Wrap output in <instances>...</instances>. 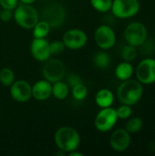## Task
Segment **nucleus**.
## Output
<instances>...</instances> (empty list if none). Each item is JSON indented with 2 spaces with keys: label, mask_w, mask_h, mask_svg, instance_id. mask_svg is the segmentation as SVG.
Returning a JSON list of instances; mask_svg holds the SVG:
<instances>
[{
  "label": "nucleus",
  "mask_w": 155,
  "mask_h": 156,
  "mask_svg": "<svg viewBox=\"0 0 155 156\" xmlns=\"http://www.w3.org/2000/svg\"><path fill=\"white\" fill-rule=\"evenodd\" d=\"M49 46H50V53L53 56L60 55L61 53L64 52L66 48V46L63 43V41H59V40H56V41L49 43Z\"/></svg>",
  "instance_id": "bb28decb"
},
{
  "label": "nucleus",
  "mask_w": 155,
  "mask_h": 156,
  "mask_svg": "<svg viewBox=\"0 0 155 156\" xmlns=\"http://www.w3.org/2000/svg\"><path fill=\"white\" fill-rule=\"evenodd\" d=\"M143 126V122L140 117L129 118V121L126 123V131L130 133H135L142 130Z\"/></svg>",
  "instance_id": "4be33fe9"
},
{
  "label": "nucleus",
  "mask_w": 155,
  "mask_h": 156,
  "mask_svg": "<svg viewBox=\"0 0 155 156\" xmlns=\"http://www.w3.org/2000/svg\"><path fill=\"white\" fill-rule=\"evenodd\" d=\"M140 8L139 0H112L111 10L116 17L126 19L137 15Z\"/></svg>",
  "instance_id": "39448f33"
},
{
  "label": "nucleus",
  "mask_w": 155,
  "mask_h": 156,
  "mask_svg": "<svg viewBox=\"0 0 155 156\" xmlns=\"http://www.w3.org/2000/svg\"><path fill=\"white\" fill-rule=\"evenodd\" d=\"M118 122V116L116 110L111 107L102 108L95 118V128L101 133H107L111 131Z\"/></svg>",
  "instance_id": "0eeeda50"
},
{
  "label": "nucleus",
  "mask_w": 155,
  "mask_h": 156,
  "mask_svg": "<svg viewBox=\"0 0 155 156\" xmlns=\"http://www.w3.org/2000/svg\"><path fill=\"white\" fill-rule=\"evenodd\" d=\"M94 39L100 48L102 50H108L114 47L116 43V35L111 27L100 25L95 30Z\"/></svg>",
  "instance_id": "6e6552de"
},
{
  "label": "nucleus",
  "mask_w": 155,
  "mask_h": 156,
  "mask_svg": "<svg viewBox=\"0 0 155 156\" xmlns=\"http://www.w3.org/2000/svg\"><path fill=\"white\" fill-rule=\"evenodd\" d=\"M0 13H1V9H0Z\"/></svg>",
  "instance_id": "473e14b6"
},
{
  "label": "nucleus",
  "mask_w": 155,
  "mask_h": 156,
  "mask_svg": "<svg viewBox=\"0 0 155 156\" xmlns=\"http://www.w3.org/2000/svg\"><path fill=\"white\" fill-rule=\"evenodd\" d=\"M52 95V83L47 80H40L32 86V97L37 101H46Z\"/></svg>",
  "instance_id": "2eb2a0df"
},
{
  "label": "nucleus",
  "mask_w": 155,
  "mask_h": 156,
  "mask_svg": "<svg viewBox=\"0 0 155 156\" xmlns=\"http://www.w3.org/2000/svg\"><path fill=\"white\" fill-rule=\"evenodd\" d=\"M18 5V0H0V6L4 9L14 10Z\"/></svg>",
  "instance_id": "cd10ccee"
},
{
  "label": "nucleus",
  "mask_w": 155,
  "mask_h": 156,
  "mask_svg": "<svg viewBox=\"0 0 155 156\" xmlns=\"http://www.w3.org/2000/svg\"><path fill=\"white\" fill-rule=\"evenodd\" d=\"M50 28H51V27L46 21H44V20L38 21L32 28L33 29V37L35 38H46V37L48 35V33L50 31Z\"/></svg>",
  "instance_id": "aec40b11"
},
{
  "label": "nucleus",
  "mask_w": 155,
  "mask_h": 156,
  "mask_svg": "<svg viewBox=\"0 0 155 156\" xmlns=\"http://www.w3.org/2000/svg\"><path fill=\"white\" fill-rule=\"evenodd\" d=\"M93 64L95 67L100 69H106L111 65V57L110 55L103 51H99L93 56Z\"/></svg>",
  "instance_id": "6ab92c4d"
},
{
  "label": "nucleus",
  "mask_w": 155,
  "mask_h": 156,
  "mask_svg": "<svg viewBox=\"0 0 155 156\" xmlns=\"http://www.w3.org/2000/svg\"><path fill=\"white\" fill-rule=\"evenodd\" d=\"M66 73L65 64L58 58H48L42 68V74L45 80L51 83L61 80Z\"/></svg>",
  "instance_id": "423d86ee"
},
{
  "label": "nucleus",
  "mask_w": 155,
  "mask_h": 156,
  "mask_svg": "<svg viewBox=\"0 0 155 156\" xmlns=\"http://www.w3.org/2000/svg\"><path fill=\"white\" fill-rule=\"evenodd\" d=\"M132 138L126 129L115 130L110 138V144L113 151L118 153L125 152L131 145Z\"/></svg>",
  "instance_id": "f8f14e48"
},
{
  "label": "nucleus",
  "mask_w": 155,
  "mask_h": 156,
  "mask_svg": "<svg viewBox=\"0 0 155 156\" xmlns=\"http://www.w3.org/2000/svg\"><path fill=\"white\" fill-rule=\"evenodd\" d=\"M30 52L32 57L37 61L44 62L48 60L51 56L49 42L46 38L34 37L30 44Z\"/></svg>",
  "instance_id": "ddd939ff"
},
{
  "label": "nucleus",
  "mask_w": 155,
  "mask_h": 156,
  "mask_svg": "<svg viewBox=\"0 0 155 156\" xmlns=\"http://www.w3.org/2000/svg\"><path fill=\"white\" fill-rule=\"evenodd\" d=\"M54 140L58 150L69 154L78 149L80 144V136L77 130L70 126H62L55 133Z\"/></svg>",
  "instance_id": "f03ea898"
},
{
  "label": "nucleus",
  "mask_w": 155,
  "mask_h": 156,
  "mask_svg": "<svg viewBox=\"0 0 155 156\" xmlns=\"http://www.w3.org/2000/svg\"><path fill=\"white\" fill-rule=\"evenodd\" d=\"M69 156H83V154H81V153H78V152H76V150H75V151H72V152L69 153Z\"/></svg>",
  "instance_id": "7c9ffc66"
},
{
  "label": "nucleus",
  "mask_w": 155,
  "mask_h": 156,
  "mask_svg": "<svg viewBox=\"0 0 155 156\" xmlns=\"http://www.w3.org/2000/svg\"><path fill=\"white\" fill-rule=\"evenodd\" d=\"M116 113H117L118 119L127 120V119H129L132 116V106H129V105H126V104H122V106H120L116 110Z\"/></svg>",
  "instance_id": "a878e982"
},
{
  "label": "nucleus",
  "mask_w": 155,
  "mask_h": 156,
  "mask_svg": "<svg viewBox=\"0 0 155 156\" xmlns=\"http://www.w3.org/2000/svg\"><path fill=\"white\" fill-rule=\"evenodd\" d=\"M22 4H27V5H32L33 3H35L37 0H19Z\"/></svg>",
  "instance_id": "2f4dec72"
},
{
  "label": "nucleus",
  "mask_w": 155,
  "mask_h": 156,
  "mask_svg": "<svg viewBox=\"0 0 155 156\" xmlns=\"http://www.w3.org/2000/svg\"><path fill=\"white\" fill-rule=\"evenodd\" d=\"M69 94V85L61 80L56 81L52 84V95L57 100H65Z\"/></svg>",
  "instance_id": "a211bd4d"
},
{
  "label": "nucleus",
  "mask_w": 155,
  "mask_h": 156,
  "mask_svg": "<svg viewBox=\"0 0 155 156\" xmlns=\"http://www.w3.org/2000/svg\"><path fill=\"white\" fill-rule=\"evenodd\" d=\"M143 95V86L139 80H127L122 81L117 90V96L122 104L136 105Z\"/></svg>",
  "instance_id": "f257e3e1"
},
{
  "label": "nucleus",
  "mask_w": 155,
  "mask_h": 156,
  "mask_svg": "<svg viewBox=\"0 0 155 156\" xmlns=\"http://www.w3.org/2000/svg\"><path fill=\"white\" fill-rule=\"evenodd\" d=\"M92 7L100 13L109 12L111 9L112 0H90Z\"/></svg>",
  "instance_id": "b1692460"
},
{
  "label": "nucleus",
  "mask_w": 155,
  "mask_h": 156,
  "mask_svg": "<svg viewBox=\"0 0 155 156\" xmlns=\"http://www.w3.org/2000/svg\"><path fill=\"white\" fill-rule=\"evenodd\" d=\"M136 77L143 85L155 82V59L147 58L143 59L136 68Z\"/></svg>",
  "instance_id": "1a4fd4ad"
},
{
  "label": "nucleus",
  "mask_w": 155,
  "mask_h": 156,
  "mask_svg": "<svg viewBox=\"0 0 155 156\" xmlns=\"http://www.w3.org/2000/svg\"><path fill=\"white\" fill-rule=\"evenodd\" d=\"M71 93L75 100L77 101H83L86 99L88 95V88L82 82L79 83L71 88Z\"/></svg>",
  "instance_id": "5701e85b"
},
{
  "label": "nucleus",
  "mask_w": 155,
  "mask_h": 156,
  "mask_svg": "<svg viewBox=\"0 0 155 156\" xmlns=\"http://www.w3.org/2000/svg\"><path fill=\"white\" fill-rule=\"evenodd\" d=\"M81 79L77 75V74H70L68 78V85L70 86L71 88L79 83H81Z\"/></svg>",
  "instance_id": "c756f323"
},
{
  "label": "nucleus",
  "mask_w": 155,
  "mask_h": 156,
  "mask_svg": "<svg viewBox=\"0 0 155 156\" xmlns=\"http://www.w3.org/2000/svg\"><path fill=\"white\" fill-rule=\"evenodd\" d=\"M13 17V12L12 10L9 9H4L1 10L0 13V20H2L3 22H9Z\"/></svg>",
  "instance_id": "c85d7f7f"
},
{
  "label": "nucleus",
  "mask_w": 155,
  "mask_h": 156,
  "mask_svg": "<svg viewBox=\"0 0 155 156\" xmlns=\"http://www.w3.org/2000/svg\"><path fill=\"white\" fill-rule=\"evenodd\" d=\"M124 38L127 44L133 47H141L147 39L146 27L141 22H132L124 29Z\"/></svg>",
  "instance_id": "20e7f679"
},
{
  "label": "nucleus",
  "mask_w": 155,
  "mask_h": 156,
  "mask_svg": "<svg viewBox=\"0 0 155 156\" xmlns=\"http://www.w3.org/2000/svg\"><path fill=\"white\" fill-rule=\"evenodd\" d=\"M14 10L13 17L16 23L22 28L31 29L38 22V13L32 5L21 3Z\"/></svg>",
  "instance_id": "7ed1b4c3"
},
{
  "label": "nucleus",
  "mask_w": 155,
  "mask_h": 156,
  "mask_svg": "<svg viewBox=\"0 0 155 156\" xmlns=\"http://www.w3.org/2000/svg\"><path fill=\"white\" fill-rule=\"evenodd\" d=\"M62 41L67 48L77 50L82 48L87 44L88 37L82 29L71 28L64 33Z\"/></svg>",
  "instance_id": "9d476101"
},
{
  "label": "nucleus",
  "mask_w": 155,
  "mask_h": 156,
  "mask_svg": "<svg viewBox=\"0 0 155 156\" xmlns=\"http://www.w3.org/2000/svg\"><path fill=\"white\" fill-rule=\"evenodd\" d=\"M43 17H44L43 20L48 23L50 27H59L65 19L64 8L58 4H53L46 7V9H44Z\"/></svg>",
  "instance_id": "4468645a"
},
{
  "label": "nucleus",
  "mask_w": 155,
  "mask_h": 156,
  "mask_svg": "<svg viewBox=\"0 0 155 156\" xmlns=\"http://www.w3.org/2000/svg\"><path fill=\"white\" fill-rule=\"evenodd\" d=\"M122 58L124 61L132 62L137 58V50L136 47L127 44L122 49Z\"/></svg>",
  "instance_id": "393cba45"
},
{
  "label": "nucleus",
  "mask_w": 155,
  "mask_h": 156,
  "mask_svg": "<svg viewBox=\"0 0 155 156\" xmlns=\"http://www.w3.org/2000/svg\"><path fill=\"white\" fill-rule=\"evenodd\" d=\"M15 81V73L9 68H3L0 70V82L5 87H10Z\"/></svg>",
  "instance_id": "412c9836"
},
{
  "label": "nucleus",
  "mask_w": 155,
  "mask_h": 156,
  "mask_svg": "<svg viewBox=\"0 0 155 156\" xmlns=\"http://www.w3.org/2000/svg\"><path fill=\"white\" fill-rule=\"evenodd\" d=\"M10 95L17 102H26L32 97V86L24 80H15L10 86Z\"/></svg>",
  "instance_id": "9b49d317"
},
{
  "label": "nucleus",
  "mask_w": 155,
  "mask_h": 156,
  "mask_svg": "<svg viewBox=\"0 0 155 156\" xmlns=\"http://www.w3.org/2000/svg\"><path fill=\"white\" fill-rule=\"evenodd\" d=\"M95 102L101 109L111 107L114 102V95L109 89H100L95 95Z\"/></svg>",
  "instance_id": "dca6fc26"
},
{
  "label": "nucleus",
  "mask_w": 155,
  "mask_h": 156,
  "mask_svg": "<svg viewBox=\"0 0 155 156\" xmlns=\"http://www.w3.org/2000/svg\"><path fill=\"white\" fill-rule=\"evenodd\" d=\"M133 67L131 62L123 61L121 62L115 69V76L118 80L124 81L132 78L133 75Z\"/></svg>",
  "instance_id": "f3484780"
}]
</instances>
